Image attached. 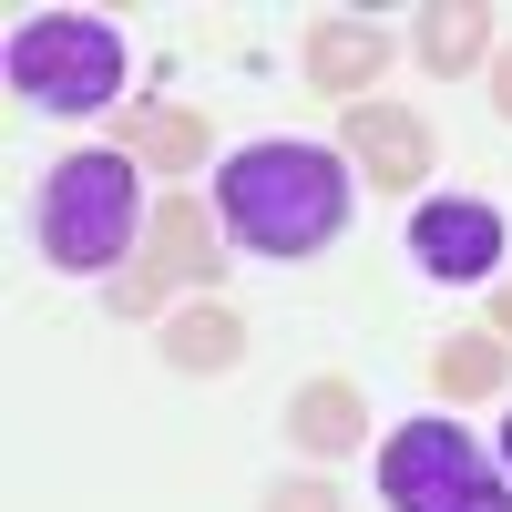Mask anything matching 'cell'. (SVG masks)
<instances>
[{
    "label": "cell",
    "mask_w": 512,
    "mask_h": 512,
    "mask_svg": "<svg viewBox=\"0 0 512 512\" xmlns=\"http://www.w3.org/2000/svg\"><path fill=\"white\" fill-rule=\"evenodd\" d=\"M216 226L267 256V267H287V256H318L349 236V154L328 144H246L216 164Z\"/></svg>",
    "instance_id": "cell-1"
},
{
    "label": "cell",
    "mask_w": 512,
    "mask_h": 512,
    "mask_svg": "<svg viewBox=\"0 0 512 512\" xmlns=\"http://www.w3.org/2000/svg\"><path fill=\"white\" fill-rule=\"evenodd\" d=\"M41 256H52L62 277H123L144 256V226H154V205H144V175L123 164L113 144L103 154H62L52 175H41Z\"/></svg>",
    "instance_id": "cell-2"
},
{
    "label": "cell",
    "mask_w": 512,
    "mask_h": 512,
    "mask_svg": "<svg viewBox=\"0 0 512 512\" xmlns=\"http://www.w3.org/2000/svg\"><path fill=\"white\" fill-rule=\"evenodd\" d=\"M11 93L41 113H103L123 93V31L93 11H41L11 31Z\"/></svg>",
    "instance_id": "cell-3"
},
{
    "label": "cell",
    "mask_w": 512,
    "mask_h": 512,
    "mask_svg": "<svg viewBox=\"0 0 512 512\" xmlns=\"http://www.w3.org/2000/svg\"><path fill=\"white\" fill-rule=\"evenodd\" d=\"M379 502L390 512H512V472H492L472 431L410 420L379 441Z\"/></svg>",
    "instance_id": "cell-4"
},
{
    "label": "cell",
    "mask_w": 512,
    "mask_h": 512,
    "mask_svg": "<svg viewBox=\"0 0 512 512\" xmlns=\"http://www.w3.org/2000/svg\"><path fill=\"white\" fill-rule=\"evenodd\" d=\"M226 277V246H216V216L175 185V195H154V226H144V256L123 277H103V308L113 318H154L175 287H216Z\"/></svg>",
    "instance_id": "cell-5"
},
{
    "label": "cell",
    "mask_w": 512,
    "mask_h": 512,
    "mask_svg": "<svg viewBox=\"0 0 512 512\" xmlns=\"http://www.w3.org/2000/svg\"><path fill=\"white\" fill-rule=\"evenodd\" d=\"M410 256L441 287H472V277L502 267V216L482 195H431V205H410Z\"/></svg>",
    "instance_id": "cell-6"
},
{
    "label": "cell",
    "mask_w": 512,
    "mask_h": 512,
    "mask_svg": "<svg viewBox=\"0 0 512 512\" xmlns=\"http://www.w3.org/2000/svg\"><path fill=\"white\" fill-rule=\"evenodd\" d=\"M113 154L134 164V175H164V195H175L205 154H216V134H205V113H185V103H134L113 123Z\"/></svg>",
    "instance_id": "cell-7"
},
{
    "label": "cell",
    "mask_w": 512,
    "mask_h": 512,
    "mask_svg": "<svg viewBox=\"0 0 512 512\" xmlns=\"http://www.w3.org/2000/svg\"><path fill=\"white\" fill-rule=\"evenodd\" d=\"M349 154H359V175L369 185H431V113H410V103H349Z\"/></svg>",
    "instance_id": "cell-8"
},
{
    "label": "cell",
    "mask_w": 512,
    "mask_h": 512,
    "mask_svg": "<svg viewBox=\"0 0 512 512\" xmlns=\"http://www.w3.org/2000/svg\"><path fill=\"white\" fill-rule=\"evenodd\" d=\"M287 441L308 451V461H349V451L369 441V400H359V379H349V369L297 379V390H287Z\"/></svg>",
    "instance_id": "cell-9"
},
{
    "label": "cell",
    "mask_w": 512,
    "mask_h": 512,
    "mask_svg": "<svg viewBox=\"0 0 512 512\" xmlns=\"http://www.w3.org/2000/svg\"><path fill=\"white\" fill-rule=\"evenodd\" d=\"M379 72H390V31H379V21H349V11H338V21H308V82H318L338 113H349Z\"/></svg>",
    "instance_id": "cell-10"
},
{
    "label": "cell",
    "mask_w": 512,
    "mask_h": 512,
    "mask_svg": "<svg viewBox=\"0 0 512 512\" xmlns=\"http://www.w3.org/2000/svg\"><path fill=\"white\" fill-rule=\"evenodd\" d=\"M246 359V318L236 308H185V318H164V369H185V379H226Z\"/></svg>",
    "instance_id": "cell-11"
},
{
    "label": "cell",
    "mask_w": 512,
    "mask_h": 512,
    "mask_svg": "<svg viewBox=\"0 0 512 512\" xmlns=\"http://www.w3.org/2000/svg\"><path fill=\"white\" fill-rule=\"evenodd\" d=\"M420 62H431V82H461L492 62V11L482 0H441L431 21H420Z\"/></svg>",
    "instance_id": "cell-12"
},
{
    "label": "cell",
    "mask_w": 512,
    "mask_h": 512,
    "mask_svg": "<svg viewBox=\"0 0 512 512\" xmlns=\"http://www.w3.org/2000/svg\"><path fill=\"white\" fill-rule=\"evenodd\" d=\"M431 379H441V400H492L502 379H512V338H492V328L441 338V349H431Z\"/></svg>",
    "instance_id": "cell-13"
},
{
    "label": "cell",
    "mask_w": 512,
    "mask_h": 512,
    "mask_svg": "<svg viewBox=\"0 0 512 512\" xmlns=\"http://www.w3.org/2000/svg\"><path fill=\"white\" fill-rule=\"evenodd\" d=\"M256 512H349V502H338V482L297 472V482H267V502H256Z\"/></svg>",
    "instance_id": "cell-14"
},
{
    "label": "cell",
    "mask_w": 512,
    "mask_h": 512,
    "mask_svg": "<svg viewBox=\"0 0 512 512\" xmlns=\"http://www.w3.org/2000/svg\"><path fill=\"white\" fill-rule=\"evenodd\" d=\"M492 113H502V123H512V52H502V62H492Z\"/></svg>",
    "instance_id": "cell-15"
},
{
    "label": "cell",
    "mask_w": 512,
    "mask_h": 512,
    "mask_svg": "<svg viewBox=\"0 0 512 512\" xmlns=\"http://www.w3.org/2000/svg\"><path fill=\"white\" fill-rule=\"evenodd\" d=\"M492 338H512V277H502V297H492Z\"/></svg>",
    "instance_id": "cell-16"
},
{
    "label": "cell",
    "mask_w": 512,
    "mask_h": 512,
    "mask_svg": "<svg viewBox=\"0 0 512 512\" xmlns=\"http://www.w3.org/2000/svg\"><path fill=\"white\" fill-rule=\"evenodd\" d=\"M502 472H512V420H502Z\"/></svg>",
    "instance_id": "cell-17"
}]
</instances>
